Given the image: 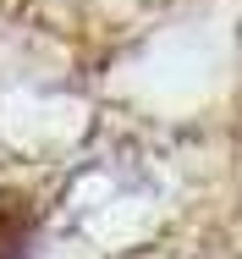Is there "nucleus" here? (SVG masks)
<instances>
[{"label":"nucleus","mask_w":242,"mask_h":259,"mask_svg":"<svg viewBox=\"0 0 242 259\" xmlns=\"http://www.w3.org/2000/svg\"><path fill=\"white\" fill-rule=\"evenodd\" d=\"M33 232H39L33 199L0 188V259H28L33 254Z\"/></svg>","instance_id":"f257e3e1"}]
</instances>
